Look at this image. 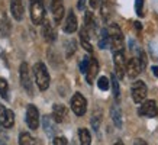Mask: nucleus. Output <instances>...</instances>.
I'll return each instance as SVG.
<instances>
[{"instance_id": "obj_1", "label": "nucleus", "mask_w": 158, "mask_h": 145, "mask_svg": "<svg viewBox=\"0 0 158 145\" xmlns=\"http://www.w3.org/2000/svg\"><path fill=\"white\" fill-rule=\"evenodd\" d=\"M107 32H109V39H110V49L112 52H122L123 51V34L120 28L116 23H112L107 28Z\"/></svg>"}, {"instance_id": "obj_2", "label": "nucleus", "mask_w": 158, "mask_h": 145, "mask_svg": "<svg viewBox=\"0 0 158 145\" xmlns=\"http://www.w3.org/2000/svg\"><path fill=\"white\" fill-rule=\"evenodd\" d=\"M34 74H35V80L38 84L39 90H47L49 87V74L48 70L45 67L44 63H36L34 65Z\"/></svg>"}, {"instance_id": "obj_3", "label": "nucleus", "mask_w": 158, "mask_h": 145, "mask_svg": "<svg viewBox=\"0 0 158 145\" xmlns=\"http://www.w3.org/2000/svg\"><path fill=\"white\" fill-rule=\"evenodd\" d=\"M31 18L35 25H41L45 18V9H44L42 0H31Z\"/></svg>"}, {"instance_id": "obj_4", "label": "nucleus", "mask_w": 158, "mask_h": 145, "mask_svg": "<svg viewBox=\"0 0 158 145\" xmlns=\"http://www.w3.org/2000/svg\"><path fill=\"white\" fill-rule=\"evenodd\" d=\"M131 93H132V99H134L135 103H144L145 97L148 94L147 84H145L144 81H141V80H136V81L132 84Z\"/></svg>"}, {"instance_id": "obj_5", "label": "nucleus", "mask_w": 158, "mask_h": 145, "mask_svg": "<svg viewBox=\"0 0 158 145\" xmlns=\"http://www.w3.org/2000/svg\"><path fill=\"white\" fill-rule=\"evenodd\" d=\"M20 83H22V87L25 89V92L28 93L29 96L34 94V84H32V80H31V74H29V67L26 63L20 64Z\"/></svg>"}, {"instance_id": "obj_6", "label": "nucleus", "mask_w": 158, "mask_h": 145, "mask_svg": "<svg viewBox=\"0 0 158 145\" xmlns=\"http://www.w3.org/2000/svg\"><path fill=\"white\" fill-rule=\"evenodd\" d=\"M71 109L74 112V115L83 116L87 110V100L81 93H74V96L71 97Z\"/></svg>"}, {"instance_id": "obj_7", "label": "nucleus", "mask_w": 158, "mask_h": 145, "mask_svg": "<svg viewBox=\"0 0 158 145\" xmlns=\"http://www.w3.org/2000/svg\"><path fill=\"white\" fill-rule=\"evenodd\" d=\"M26 123L31 129H38L39 126V112L34 105H29L26 107Z\"/></svg>"}, {"instance_id": "obj_8", "label": "nucleus", "mask_w": 158, "mask_h": 145, "mask_svg": "<svg viewBox=\"0 0 158 145\" xmlns=\"http://www.w3.org/2000/svg\"><path fill=\"white\" fill-rule=\"evenodd\" d=\"M138 113L141 116H147V118H155L158 115V107L157 103L154 100H147L144 102L138 109Z\"/></svg>"}, {"instance_id": "obj_9", "label": "nucleus", "mask_w": 158, "mask_h": 145, "mask_svg": "<svg viewBox=\"0 0 158 145\" xmlns=\"http://www.w3.org/2000/svg\"><path fill=\"white\" fill-rule=\"evenodd\" d=\"M113 63H115L116 68V77L118 78H123L125 71H126V60H125V54L122 52H116L113 54Z\"/></svg>"}, {"instance_id": "obj_10", "label": "nucleus", "mask_w": 158, "mask_h": 145, "mask_svg": "<svg viewBox=\"0 0 158 145\" xmlns=\"http://www.w3.org/2000/svg\"><path fill=\"white\" fill-rule=\"evenodd\" d=\"M142 70L144 68H142V64L139 61V58H131L128 64H126V74H128L129 78H136Z\"/></svg>"}, {"instance_id": "obj_11", "label": "nucleus", "mask_w": 158, "mask_h": 145, "mask_svg": "<svg viewBox=\"0 0 158 145\" xmlns=\"http://www.w3.org/2000/svg\"><path fill=\"white\" fill-rule=\"evenodd\" d=\"M0 123L5 126L6 129H9L15 125V115L10 109H6L3 105H0Z\"/></svg>"}, {"instance_id": "obj_12", "label": "nucleus", "mask_w": 158, "mask_h": 145, "mask_svg": "<svg viewBox=\"0 0 158 145\" xmlns=\"http://www.w3.org/2000/svg\"><path fill=\"white\" fill-rule=\"evenodd\" d=\"M51 10H52V16L54 20L60 23L62 20V16L65 13L64 5H62V0H51Z\"/></svg>"}, {"instance_id": "obj_13", "label": "nucleus", "mask_w": 158, "mask_h": 145, "mask_svg": "<svg viewBox=\"0 0 158 145\" xmlns=\"http://www.w3.org/2000/svg\"><path fill=\"white\" fill-rule=\"evenodd\" d=\"M62 29H64L65 34H74V32L77 31V18H76V14H74L73 10L68 12L67 19H65V22H64Z\"/></svg>"}, {"instance_id": "obj_14", "label": "nucleus", "mask_w": 158, "mask_h": 145, "mask_svg": "<svg viewBox=\"0 0 158 145\" xmlns=\"http://www.w3.org/2000/svg\"><path fill=\"white\" fill-rule=\"evenodd\" d=\"M67 107L64 106V105H54L52 107V119L57 123H61V122H64L65 119H67Z\"/></svg>"}, {"instance_id": "obj_15", "label": "nucleus", "mask_w": 158, "mask_h": 145, "mask_svg": "<svg viewBox=\"0 0 158 145\" xmlns=\"http://www.w3.org/2000/svg\"><path fill=\"white\" fill-rule=\"evenodd\" d=\"M10 12L16 20H22V18H23V0H12L10 2Z\"/></svg>"}, {"instance_id": "obj_16", "label": "nucleus", "mask_w": 158, "mask_h": 145, "mask_svg": "<svg viewBox=\"0 0 158 145\" xmlns=\"http://www.w3.org/2000/svg\"><path fill=\"white\" fill-rule=\"evenodd\" d=\"M97 72H99V63H97L96 58H91L90 60V65L87 68V72H86V80L89 84H93L94 78H96Z\"/></svg>"}, {"instance_id": "obj_17", "label": "nucleus", "mask_w": 158, "mask_h": 145, "mask_svg": "<svg viewBox=\"0 0 158 145\" xmlns=\"http://www.w3.org/2000/svg\"><path fill=\"white\" fill-rule=\"evenodd\" d=\"M84 29L90 36L96 34V20H94V16L91 12H86V14H84Z\"/></svg>"}, {"instance_id": "obj_18", "label": "nucleus", "mask_w": 158, "mask_h": 145, "mask_svg": "<svg viewBox=\"0 0 158 145\" xmlns=\"http://www.w3.org/2000/svg\"><path fill=\"white\" fill-rule=\"evenodd\" d=\"M42 35L45 41L49 44H52L55 39H57V32H55V29L52 28V25L49 23V22H44L42 25Z\"/></svg>"}, {"instance_id": "obj_19", "label": "nucleus", "mask_w": 158, "mask_h": 145, "mask_svg": "<svg viewBox=\"0 0 158 145\" xmlns=\"http://www.w3.org/2000/svg\"><path fill=\"white\" fill-rule=\"evenodd\" d=\"M80 41H81L83 48L86 49L87 52H91V51H93V47H91V42H90V35L87 34V31L84 28L80 31Z\"/></svg>"}, {"instance_id": "obj_20", "label": "nucleus", "mask_w": 158, "mask_h": 145, "mask_svg": "<svg viewBox=\"0 0 158 145\" xmlns=\"http://www.w3.org/2000/svg\"><path fill=\"white\" fill-rule=\"evenodd\" d=\"M110 115H112V119L115 122V125L118 126V128H122V112H120L118 105H113V106H112Z\"/></svg>"}, {"instance_id": "obj_21", "label": "nucleus", "mask_w": 158, "mask_h": 145, "mask_svg": "<svg viewBox=\"0 0 158 145\" xmlns=\"http://www.w3.org/2000/svg\"><path fill=\"white\" fill-rule=\"evenodd\" d=\"M106 47H110V39H109V32H107V29L103 28L100 31V35H99V48L105 49Z\"/></svg>"}, {"instance_id": "obj_22", "label": "nucleus", "mask_w": 158, "mask_h": 145, "mask_svg": "<svg viewBox=\"0 0 158 145\" xmlns=\"http://www.w3.org/2000/svg\"><path fill=\"white\" fill-rule=\"evenodd\" d=\"M78 138H80V145H90L91 144V135L89 129L81 128L78 129Z\"/></svg>"}, {"instance_id": "obj_23", "label": "nucleus", "mask_w": 158, "mask_h": 145, "mask_svg": "<svg viewBox=\"0 0 158 145\" xmlns=\"http://www.w3.org/2000/svg\"><path fill=\"white\" fill-rule=\"evenodd\" d=\"M19 144L20 145H36L34 136L28 134V132H22L19 135Z\"/></svg>"}, {"instance_id": "obj_24", "label": "nucleus", "mask_w": 158, "mask_h": 145, "mask_svg": "<svg viewBox=\"0 0 158 145\" xmlns=\"http://www.w3.org/2000/svg\"><path fill=\"white\" fill-rule=\"evenodd\" d=\"M112 89H113V96H115V99H116V100H119L120 90H119V81H118L116 74H113V76H112Z\"/></svg>"}, {"instance_id": "obj_25", "label": "nucleus", "mask_w": 158, "mask_h": 145, "mask_svg": "<svg viewBox=\"0 0 158 145\" xmlns=\"http://www.w3.org/2000/svg\"><path fill=\"white\" fill-rule=\"evenodd\" d=\"M44 126H45V132L48 135H54L55 132V128H52V122H51V118L49 116H44Z\"/></svg>"}, {"instance_id": "obj_26", "label": "nucleus", "mask_w": 158, "mask_h": 145, "mask_svg": "<svg viewBox=\"0 0 158 145\" xmlns=\"http://www.w3.org/2000/svg\"><path fill=\"white\" fill-rule=\"evenodd\" d=\"M0 96L7 99V81L5 78H0Z\"/></svg>"}, {"instance_id": "obj_27", "label": "nucleus", "mask_w": 158, "mask_h": 145, "mask_svg": "<svg viewBox=\"0 0 158 145\" xmlns=\"http://www.w3.org/2000/svg\"><path fill=\"white\" fill-rule=\"evenodd\" d=\"M90 60H91V57H84L83 58V61L80 63V71H81L83 74H86L87 72V68H89V65H90Z\"/></svg>"}, {"instance_id": "obj_28", "label": "nucleus", "mask_w": 158, "mask_h": 145, "mask_svg": "<svg viewBox=\"0 0 158 145\" xmlns=\"http://www.w3.org/2000/svg\"><path fill=\"white\" fill-rule=\"evenodd\" d=\"M97 86H99V89H100V90H103V92H105V90H107V89H109V80H107L106 77H100L99 80H97Z\"/></svg>"}, {"instance_id": "obj_29", "label": "nucleus", "mask_w": 158, "mask_h": 145, "mask_svg": "<svg viewBox=\"0 0 158 145\" xmlns=\"http://www.w3.org/2000/svg\"><path fill=\"white\" fill-rule=\"evenodd\" d=\"M142 9H144V0H135V10L138 16H144Z\"/></svg>"}, {"instance_id": "obj_30", "label": "nucleus", "mask_w": 158, "mask_h": 145, "mask_svg": "<svg viewBox=\"0 0 158 145\" xmlns=\"http://www.w3.org/2000/svg\"><path fill=\"white\" fill-rule=\"evenodd\" d=\"M100 119H102V116L97 115V113L91 118V125H93V129L94 130L99 129V126H100Z\"/></svg>"}, {"instance_id": "obj_31", "label": "nucleus", "mask_w": 158, "mask_h": 145, "mask_svg": "<svg viewBox=\"0 0 158 145\" xmlns=\"http://www.w3.org/2000/svg\"><path fill=\"white\" fill-rule=\"evenodd\" d=\"M52 145H68L65 136H55L52 141Z\"/></svg>"}, {"instance_id": "obj_32", "label": "nucleus", "mask_w": 158, "mask_h": 145, "mask_svg": "<svg viewBox=\"0 0 158 145\" xmlns=\"http://www.w3.org/2000/svg\"><path fill=\"white\" fill-rule=\"evenodd\" d=\"M6 141H7V134H6L5 126L0 123V145H3Z\"/></svg>"}, {"instance_id": "obj_33", "label": "nucleus", "mask_w": 158, "mask_h": 145, "mask_svg": "<svg viewBox=\"0 0 158 145\" xmlns=\"http://www.w3.org/2000/svg\"><path fill=\"white\" fill-rule=\"evenodd\" d=\"M102 16H103L105 20L109 18V10H107V3H106V0H103V5H102Z\"/></svg>"}, {"instance_id": "obj_34", "label": "nucleus", "mask_w": 158, "mask_h": 145, "mask_svg": "<svg viewBox=\"0 0 158 145\" xmlns=\"http://www.w3.org/2000/svg\"><path fill=\"white\" fill-rule=\"evenodd\" d=\"M77 9L81 10V12L86 9V0H78V3H77Z\"/></svg>"}, {"instance_id": "obj_35", "label": "nucleus", "mask_w": 158, "mask_h": 145, "mask_svg": "<svg viewBox=\"0 0 158 145\" xmlns=\"http://www.w3.org/2000/svg\"><path fill=\"white\" fill-rule=\"evenodd\" d=\"M89 2H90L91 9H97V7H99V5H100V0H89Z\"/></svg>"}, {"instance_id": "obj_36", "label": "nucleus", "mask_w": 158, "mask_h": 145, "mask_svg": "<svg viewBox=\"0 0 158 145\" xmlns=\"http://www.w3.org/2000/svg\"><path fill=\"white\" fill-rule=\"evenodd\" d=\"M135 145H148V144H147L144 139H136L135 141Z\"/></svg>"}, {"instance_id": "obj_37", "label": "nucleus", "mask_w": 158, "mask_h": 145, "mask_svg": "<svg viewBox=\"0 0 158 145\" xmlns=\"http://www.w3.org/2000/svg\"><path fill=\"white\" fill-rule=\"evenodd\" d=\"M152 72H154V76H155V77H158V65H154L152 67Z\"/></svg>"}, {"instance_id": "obj_38", "label": "nucleus", "mask_w": 158, "mask_h": 145, "mask_svg": "<svg viewBox=\"0 0 158 145\" xmlns=\"http://www.w3.org/2000/svg\"><path fill=\"white\" fill-rule=\"evenodd\" d=\"M135 26H136V29H141V23L139 22H135Z\"/></svg>"}, {"instance_id": "obj_39", "label": "nucleus", "mask_w": 158, "mask_h": 145, "mask_svg": "<svg viewBox=\"0 0 158 145\" xmlns=\"http://www.w3.org/2000/svg\"><path fill=\"white\" fill-rule=\"evenodd\" d=\"M115 145H123V142H122V141H118V142H115Z\"/></svg>"}]
</instances>
